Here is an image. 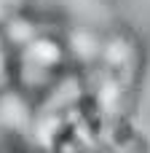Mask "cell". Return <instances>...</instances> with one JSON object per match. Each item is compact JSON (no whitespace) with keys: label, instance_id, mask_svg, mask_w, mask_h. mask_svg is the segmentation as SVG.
<instances>
[{"label":"cell","instance_id":"cell-1","mask_svg":"<svg viewBox=\"0 0 150 153\" xmlns=\"http://www.w3.org/2000/svg\"><path fill=\"white\" fill-rule=\"evenodd\" d=\"M54 153H105V151L91 137H83L72 124H67L54 134Z\"/></svg>","mask_w":150,"mask_h":153}]
</instances>
